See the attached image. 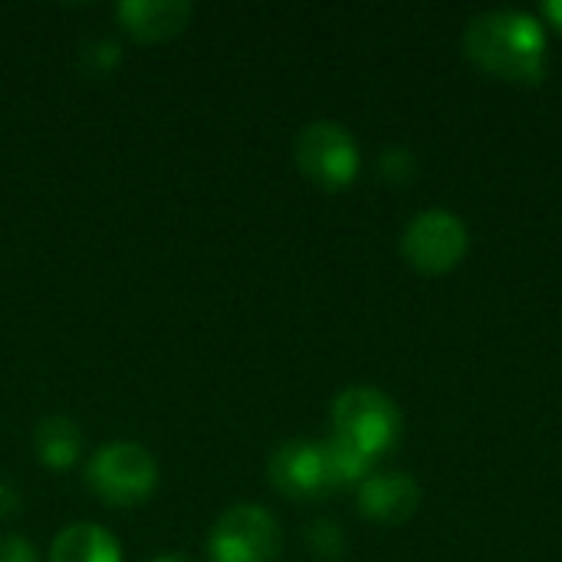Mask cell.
<instances>
[{
  "label": "cell",
  "instance_id": "cell-18",
  "mask_svg": "<svg viewBox=\"0 0 562 562\" xmlns=\"http://www.w3.org/2000/svg\"><path fill=\"white\" fill-rule=\"evenodd\" d=\"M543 16H547L557 30H562V0H557V3H543Z\"/></svg>",
  "mask_w": 562,
  "mask_h": 562
},
{
  "label": "cell",
  "instance_id": "cell-10",
  "mask_svg": "<svg viewBox=\"0 0 562 562\" xmlns=\"http://www.w3.org/2000/svg\"><path fill=\"white\" fill-rule=\"evenodd\" d=\"M49 562H122L115 537L99 524H69L56 533Z\"/></svg>",
  "mask_w": 562,
  "mask_h": 562
},
{
  "label": "cell",
  "instance_id": "cell-9",
  "mask_svg": "<svg viewBox=\"0 0 562 562\" xmlns=\"http://www.w3.org/2000/svg\"><path fill=\"white\" fill-rule=\"evenodd\" d=\"M119 23L142 43H165L191 23V3L184 0H122Z\"/></svg>",
  "mask_w": 562,
  "mask_h": 562
},
{
  "label": "cell",
  "instance_id": "cell-13",
  "mask_svg": "<svg viewBox=\"0 0 562 562\" xmlns=\"http://www.w3.org/2000/svg\"><path fill=\"white\" fill-rule=\"evenodd\" d=\"M306 543H310L313 557L323 562H336L342 557V550H346V537H342V530H339L333 520H316V524H310Z\"/></svg>",
  "mask_w": 562,
  "mask_h": 562
},
{
  "label": "cell",
  "instance_id": "cell-7",
  "mask_svg": "<svg viewBox=\"0 0 562 562\" xmlns=\"http://www.w3.org/2000/svg\"><path fill=\"white\" fill-rule=\"evenodd\" d=\"M270 484L293 501H316L329 491L323 445L319 441H286L270 454Z\"/></svg>",
  "mask_w": 562,
  "mask_h": 562
},
{
  "label": "cell",
  "instance_id": "cell-4",
  "mask_svg": "<svg viewBox=\"0 0 562 562\" xmlns=\"http://www.w3.org/2000/svg\"><path fill=\"white\" fill-rule=\"evenodd\" d=\"M280 547L283 533L277 517L254 504L224 510L207 537V553L214 562H277Z\"/></svg>",
  "mask_w": 562,
  "mask_h": 562
},
{
  "label": "cell",
  "instance_id": "cell-12",
  "mask_svg": "<svg viewBox=\"0 0 562 562\" xmlns=\"http://www.w3.org/2000/svg\"><path fill=\"white\" fill-rule=\"evenodd\" d=\"M323 445V461H326V477H329V491L336 487H352V484H362L369 477V468L372 461L356 451L352 445H346L342 438H329V441H319Z\"/></svg>",
  "mask_w": 562,
  "mask_h": 562
},
{
  "label": "cell",
  "instance_id": "cell-17",
  "mask_svg": "<svg viewBox=\"0 0 562 562\" xmlns=\"http://www.w3.org/2000/svg\"><path fill=\"white\" fill-rule=\"evenodd\" d=\"M13 514H20V491L7 477H0V520H10Z\"/></svg>",
  "mask_w": 562,
  "mask_h": 562
},
{
  "label": "cell",
  "instance_id": "cell-11",
  "mask_svg": "<svg viewBox=\"0 0 562 562\" xmlns=\"http://www.w3.org/2000/svg\"><path fill=\"white\" fill-rule=\"evenodd\" d=\"M36 454L49 471H69L82 451V431L69 415H46L36 425Z\"/></svg>",
  "mask_w": 562,
  "mask_h": 562
},
{
  "label": "cell",
  "instance_id": "cell-6",
  "mask_svg": "<svg viewBox=\"0 0 562 562\" xmlns=\"http://www.w3.org/2000/svg\"><path fill=\"white\" fill-rule=\"evenodd\" d=\"M408 263L422 273H448L468 254V227L451 211H422L402 237Z\"/></svg>",
  "mask_w": 562,
  "mask_h": 562
},
{
  "label": "cell",
  "instance_id": "cell-16",
  "mask_svg": "<svg viewBox=\"0 0 562 562\" xmlns=\"http://www.w3.org/2000/svg\"><path fill=\"white\" fill-rule=\"evenodd\" d=\"M95 59V72H109L112 66H115V59H119V46L115 43H109V40H99V43H92L86 53H82V66H89Z\"/></svg>",
  "mask_w": 562,
  "mask_h": 562
},
{
  "label": "cell",
  "instance_id": "cell-15",
  "mask_svg": "<svg viewBox=\"0 0 562 562\" xmlns=\"http://www.w3.org/2000/svg\"><path fill=\"white\" fill-rule=\"evenodd\" d=\"M0 562H40L36 550L23 537H0Z\"/></svg>",
  "mask_w": 562,
  "mask_h": 562
},
{
  "label": "cell",
  "instance_id": "cell-14",
  "mask_svg": "<svg viewBox=\"0 0 562 562\" xmlns=\"http://www.w3.org/2000/svg\"><path fill=\"white\" fill-rule=\"evenodd\" d=\"M379 171L392 181V184H405L415 178L418 165H415V155L408 148H389L382 158H379Z\"/></svg>",
  "mask_w": 562,
  "mask_h": 562
},
{
  "label": "cell",
  "instance_id": "cell-8",
  "mask_svg": "<svg viewBox=\"0 0 562 562\" xmlns=\"http://www.w3.org/2000/svg\"><path fill=\"white\" fill-rule=\"evenodd\" d=\"M422 491L408 474L385 471V474H369L359 484V510L385 527L405 524L418 510Z\"/></svg>",
  "mask_w": 562,
  "mask_h": 562
},
{
  "label": "cell",
  "instance_id": "cell-5",
  "mask_svg": "<svg viewBox=\"0 0 562 562\" xmlns=\"http://www.w3.org/2000/svg\"><path fill=\"white\" fill-rule=\"evenodd\" d=\"M293 155H296L300 171L326 191H339V188L352 184V178L359 171L356 138L349 135L346 125L329 122V119H316V122L303 125L293 142Z\"/></svg>",
  "mask_w": 562,
  "mask_h": 562
},
{
  "label": "cell",
  "instance_id": "cell-2",
  "mask_svg": "<svg viewBox=\"0 0 562 562\" xmlns=\"http://www.w3.org/2000/svg\"><path fill=\"white\" fill-rule=\"evenodd\" d=\"M333 425L336 438L362 451L369 461L392 451L402 438V415L395 402L372 385H352L339 392L333 402Z\"/></svg>",
  "mask_w": 562,
  "mask_h": 562
},
{
  "label": "cell",
  "instance_id": "cell-19",
  "mask_svg": "<svg viewBox=\"0 0 562 562\" xmlns=\"http://www.w3.org/2000/svg\"><path fill=\"white\" fill-rule=\"evenodd\" d=\"M151 562H191L188 557H181V553H161V557H155Z\"/></svg>",
  "mask_w": 562,
  "mask_h": 562
},
{
  "label": "cell",
  "instance_id": "cell-1",
  "mask_svg": "<svg viewBox=\"0 0 562 562\" xmlns=\"http://www.w3.org/2000/svg\"><path fill=\"white\" fill-rule=\"evenodd\" d=\"M468 56L510 82H537L547 72V33L524 10L477 13L464 30Z\"/></svg>",
  "mask_w": 562,
  "mask_h": 562
},
{
  "label": "cell",
  "instance_id": "cell-3",
  "mask_svg": "<svg viewBox=\"0 0 562 562\" xmlns=\"http://www.w3.org/2000/svg\"><path fill=\"white\" fill-rule=\"evenodd\" d=\"M86 484L109 507H135L155 494L158 461L135 441H112L86 464Z\"/></svg>",
  "mask_w": 562,
  "mask_h": 562
}]
</instances>
